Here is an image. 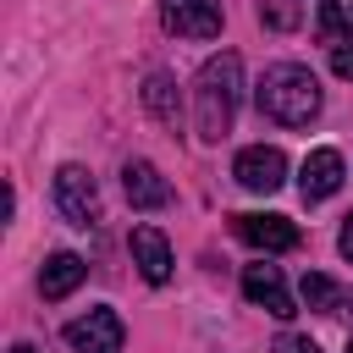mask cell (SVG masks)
Wrapping results in <instances>:
<instances>
[{
    "label": "cell",
    "mask_w": 353,
    "mask_h": 353,
    "mask_svg": "<svg viewBox=\"0 0 353 353\" xmlns=\"http://www.w3.org/2000/svg\"><path fill=\"white\" fill-rule=\"evenodd\" d=\"M237 99H243V61H237V50H221L193 77V127L204 143H221L232 132Z\"/></svg>",
    "instance_id": "1"
},
{
    "label": "cell",
    "mask_w": 353,
    "mask_h": 353,
    "mask_svg": "<svg viewBox=\"0 0 353 353\" xmlns=\"http://www.w3.org/2000/svg\"><path fill=\"white\" fill-rule=\"evenodd\" d=\"M254 99H259V110H265L270 121H281V127H309V121L320 116V83H314V72L298 66V61L265 66Z\"/></svg>",
    "instance_id": "2"
},
{
    "label": "cell",
    "mask_w": 353,
    "mask_h": 353,
    "mask_svg": "<svg viewBox=\"0 0 353 353\" xmlns=\"http://www.w3.org/2000/svg\"><path fill=\"white\" fill-rule=\"evenodd\" d=\"M66 342H72V353H121L127 325L116 309H88V314L66 320Z\"/></svg>",
    "instance_id": "3"
},
{
    "label": "cell",
    "mask_w": 353,
    "mask_h": 353,
    "mask_svg": "<svg viewBox=\"0 0 353 353\" xmlns=\"http://www.w3.org/2000/svg\"><path fill=\"white\" fill-rule=\"evenodd\" d=\"M55 210L72 221V226H94L99 221V188L83 165H61L55 171Z\"/></svg>",
    "instance_id": "4"
},
{
    "label": "cell",
    "mask_w": 353,
    "mask_h": 353,
    "mask_svg": "<svg viewBox=\"0 0 353 353\" xmlns=\"http://www.w3.org/2000/svg\"><path fill=\"white\" fill-rule=\"evenodd\" d=\"M160 22L176 39H215L221 33V0H160Z\"/></svg>",
    "instance_id": "5"
},
{
    "label": "cell",
    "mask_w": 353,
    "mask_h": 353,
    "mask_svg": "<svg viewBox=\"0 0 353 353\" xmlns=\"http://www.w3.org/2000/svg\"><path fill=\"white\" fill-rule=\"evenodd\" d=\"M232 176H237L248 193H276V188L287 182V154H281L276 143H254V149H243V154H237Z\"/></svg>",
    "instance_id": "6"
},
{
    "label": "cell",
    "mask_w": 353,
    "mask_h": 353,
    "mask_svg": "<svg viewBox=\"0 0 353 353\" xmlns=\"http://www.w3.org/2000/svg\"><path fill=\"white\" fill-rule=\"evenodd\" d=\"M243 298L259 303V309L276 314V320H292V314H298V303H292V292H287V281H281L276 265H243Z\"/></svg>",
    "instance_id": "7"
},
{
    "label": "cell",
    "mask_w": 353,
    "mask_h": 353,
    "mask_svg": "<svg viewBox=\"0 0 353 353\" xmlns=\"http://www.w3.org/2000/svg\"><path fill=\"white\" fill-rule=\"evenodd\" d=\"M232 232H237L248 248H265V254L298 248V226H292L287 215H232Z\"/></svg>",
    "instance_id": "8"
},
{
    "label": "cell",
    "mask_w": 353,
    "mask_h": 353,
    "mask_svg": "<svg viewBox=\"0 0 353 353\" xmlns=\"http://www.w3.org/2000/svg\"><path fill=\"white\" fill-rule=\"evenodd\" d=\"M342 154L336 149H309V160H303V171H298V193H303V204H320V199H331L336 188H342Z\"/></svg>",
    "instance_id": "9"
},
{
    "label": "cell",
    "mask_w": 353,
    "mask_h": 353,
    "mask_svg": "<svg viewBox=\"0 0 353 353\" xmlns=\"http://www.w3.org/2000/svg\"><path fill=\"white\" fill-rule=\"evenodd\" d=\"M121 188H127V204L132 210H165L171 204V182L149 160H127L121 165Z\"/></svg>",
    "instance_id": "10"
},
{
    "label": "cell",
    "mask_w": 353,
    "mask_h": 353,
    "mask_svg": "<svg viewBox=\"0 0 353 353\" xmlns=\"http://www.w3.org/2000/svg\"><path fill=\"white\" fill-rule=\"evenodd\" d=\"M127 243H132V265L143 270V281H149V287H165V281H171V243H165L154 226H132Z\"/></svg>",
    "instance_id": "11"
},
{
    "label": "cell",
    "mask_w": 353,
    "mask_h": 353,
    "mask_svg": "<svg viewBox=\"0 0 353 353\" xmlns=\"http://www.w3.org/2000/svg\"><path fill=\"white\" fill-rule=\"evenodd\" d=\"M83 276H88L83 254H66V248H61V254H50V259H44V270H39V292H44L50 303H61L66 292H77V281H83Z\"/></svg>",
    "instance_id": "12"
},
{
    "label": "cell",
    "mask_w": 353,
    "mask_h": 353,
    "mask_svg": "<svg viewBox=\"0 0 353 353\" xmlns=\"http://www.w3.org/2000/svg\"><path fill=\"white\" fill-rule=\"evenodd\" d=\"M143 105L160 127H176L182 121V94H176V77L171 72H149L143 77Z\"/></svg>",
    "instance_id": "13"
},
{
    "label": "cell",
    "mask_w": 353,
    "mask_h": 353,
    "mask_svg": "<svg viewBox=\"0 0 353 353\" xmlns=\"http://www.w3.org/2000/svg\"><path fill=\"white\" fill-rule=\"evenodd\" d=\"M320 33L325 39L353 33V0H320Z\"/></svg>",
    "instance_id": "14"
},
{
    "label": "cell",
    "mask_w": 353,
    "mask_h": 353,
    "mask_svg": "<svg viewBox=\"0 0 353 353\" xmlns=\"http://www.w3.org/2000/svg\"><path fill=\"white\" fill-rule=\"evenodd\" d=\"M303 303L320 309V314H331V303H336V281L320 276V270H309V276H303Z\"/></svg>",
    "instance_id": "15"
},
{
    "label": "cell",
    "mask_w": 353,
    "mask_h": 353,
    "mask_svg": "<svg viewBox=\"0 0 353 353\" xmlns=\"http://www.w3.org/2000/svg\"><path fill=\"white\" fill-rule=\"evenodd\" d=\"M331 72L336 77H353V44H331Z\"/></svg>",
    "instance_id": "16"
},
{
    "label": "cell",
    "mask_w": 353,
    "mask_h": 353,
    "mask_svg": "<svg viewBox=\"0 0 353 353\" xmlns=\"http://www.w3.org/2000/svg\"><path fill=\"white\" fill-rule=\"evenodd\" d=\"M276 353H314V342H309V336H292V331H281V336H276Z\"/></svg>",
    "instance_id": "17"
},
{
    "label": "cell",
    "mask_w": 353,
    "mask_h": 353,
    "mask_svg": "<svg viewBox=\"0 0 353 353\" xmlns=\"http://www.w3.org/2000/svg\"><path fill=\"white\" fill-rule=\"evenodd\" d=\"M336 248H342V259L353 265V210L342 215V232H336Z\"/></svg>",
    "instance_id": "18"
},
{
    "label": "cell",
    "mask_w": 353,
    "mask_h": 353,
    "mask_svg": "<svg viewBox=\"0 0 353 353\" xmlns=\"http://www.w3.org/2000/svg\"><path fill=\"white\" fill-rule=\"evenodd\" d=\"M259 17H265L270 28H287V22H292V11H287V6H259Z\"/></svg>",
    "instance_id": "19"
},
{
    "label": "cell",
    "mask_w": 353,
    "mask_h": 353,
    "mask_svg": "<svg viewBox=\"0 0 353 353\" xmlns=\"http://www.w3.org/2000/svg\"><path fill=\"white\" fill-rule=\"evenodd\" d=\"M11 353H39V347H33V342H17V347H11Z\"/></svg>",
    "instance_id": "20"
},
{
    "label": "cell",
    "mask_w": 353,
    "mask_h": 353,
    "mask_svg": "<svg viewBox=\"0 0 353 353\" xmlns=\"http://www.w3.org/2000/svg\"><path fill=\"white\" fill-rule=\"evenodd\" d=\"M347 353H353V336H347Z\"/></svg>",
    "instance_id": "21"
}]
</instances>
